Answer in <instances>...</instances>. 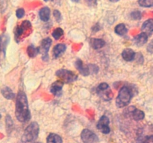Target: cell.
I'll return each mask as SVG.
<instances>
[{"label":"cell","instance_id":"1","mask_svg":"<svg viewBox=\"0 0 153 143\" xmlns=\"http://www.w3.org/2000/svg\"><path fill=\"white\" fill-rule=\"evenodd\" d=\"M15 116L19 122L25 123L31 118L27 95L23 91L18 92L15 105Z\"/></svg>","mask_w":153,"mask_h":143},{"label":"cell","instance_id":"2","mask_svg":"<svg viewBox=\"0 0 153 143\" xmlns=\"http://www.w3.org/2000/svg\"><path fill=\"white\" fill-rule=\"evenodd\" d=\"M40 127L37 122H32L24 130L21 138L22 143H34L39 135Z\"/></svg>","mask_w":153,"mask_h":143},{"label":"cell","instance_id":"3","mask_svg":"<svg viewBox=\"0 0 153 143\" xmlns=\"http://www.w3.org/2000/svg\"><path fill=\"white\" fill-rule=\"evenodd\" d=\"M132 98V90L129 86H123L119 91L116 98V106L118 108H123L130 104Z\"/></svg>","mask_w":153,"mask_h":143},{"label":"cell","instance_id":"4","mask_svg":"<svg viewBox=\"0 0 153 143\" xmlns=\"http://www.w3.org/2000/svg\"><path fill=\"white\" fill-rule=\"evenodd\" d=\"M55 74L57 77L61 79V81L65 83H71L76 81L78 79V75L76 73L70 70L64 69L58 70Z\"/></svg>","mask_w":153,"mask_h":143},{"label":"cell","instance_id":"5","mask_svg":"<svg viewBox=\"0 0 153 143\" xmlns=\"http://www.w3.org/2000/svg\"><path fill=\"white\" fill-rule=\"evenodd\" d=\"M97 93L105 101H110L113 98V92L107 83H101L97 88Z\"/></svg>","mask_w":153,"mask_h":143},{"label":"cell","instance_id":"6","mask_svg":"<svg viewBox=\"0 0 153 143\" xmlns=\"http://www.w3.org/2000/svg\"><path fill=\"white\" fill-rule=\"evenodd\" d=\"M81 139L83 143H98L99 138L95 133L89 129H84L81 133Z\"/></svg>","mask_w":153,"mask_h":143},{"label":"cell","instance_id":"7","mask_svg":"<svg viewBox=\"0 0 153 143\" xmlns=\"http://www.w3.org/2000/svg\"><path fill=\"white\" fill-rule=\"evenodd\" d=\"M52 40L49 37H46L42 40L40 43V50L42 54V59L43 61H47L49 60V50L52 45Z\"/></svg>","mask_w":153,"mask_h":143},{"label":"cell","instance_id":"8","mask_svg":"<svg viewBox=\"0 0 153 143\" xmlns=\"http://www.w3.org/2000/svg\"><path fill=\"white\" fill-rule=\"evenodd\" d=\"M110 120L108 117L106 116H102L100 119L99 122H97V129L101 131L104 134H108L111 132L110 126Z\"/></svg>","mask_w":153,"mask_h":143},{"label":"cell","instance_id":"9","mask_svg":"<svg viewBox=\"0 0 153 143\" xmlns=\"http://www.w3.org/2000/svg\"><path fill=\"white\" fill-rule=\"evenodd\" d=\"M31 24L29 21L25 20L21 23V25H17L14 30V35L15 38H16V41L19 40L21 36L24 34L26 31L31 29Z\"/></svg>","mask_w":153,"mask_h":143},{"label":"cell","instance_id":"10","mask_svg":"<svg viewBox=\"0 0 153 143\" xmlns=\"http://www.w3.org/2000/svg\"><path fill=\"white\" fill-rule=\"evenodd\" d=\"M10 37L7 34H1L0 36V60L4 59L6 54V49L9 43Z\"/></svg>","mask_w":153,"mask_h":143},{"label":"cell","instance_id":"11","mask_svg":"<svg viewBox=\"0 0 153 143\" xmlns=\"http://www.w3.org/2000/svg\"><path fill=\"white\" fill-rule=\"evenodd\" d=\"M75 66H76V69H77L83 76H88L91 74L88 65L85 66V64H84V63L82 62V60H76V61L75 62Z\"/></svg>","mask_w":153,"mask_h":143},{"label":"cell","instance_id":"12","mask_svg":"<svg viewBox=\"0 0 153 143\" xmlns=\"http://www.w3.org/2000/svg\"><path fill=\"white\" fill-rule=\"evenodd\" d=\"M64 82L61 80L55 81L52 84L50 87V92L55 96H61L62 94V89L64 86Z\"/></svg>","mask_w":153,"mask_h":143},{"label":"cell","instance_id":"13","mask_svg":"<svg viewBox=\"0 0 153 143\" xmlns=\"http://www.w3.org/2000/svg\"><path fill=\"white\" fill-rule=\"evenodd\" d=\"M129 111L131 114V117L134 121H141L145 118L144 112L137 109L134 106L129 107Z\"/></svg>","mask_w":153,"mask_h":143},{"label":"cell","instance_id":"14","mask_svg":"<svg viewBox=\"0 0 153 143\" xmlns=\"http://www.w3.org/2000/svg\"><path fill=\"white\" fill-rule=\"evenodd\" d=\"M66 50H67V46H66L65 44H63V43H58V44L55 45L53 48V51H52L54 57L55 58L59 57L60 56H61V55L65 52Z\"/></svg>","mask_w":153,"mask_h":143},{"label":"cell","instance_id":"15","mask_svg":"<svg viewBox=\"0 0 153 143\" xmlns=\"http://www.w3.org/2000/svg\"><path fill=\"white\" fill-rule=\"evenodd\" d=\"M148 41V34L145 32H142L134 37V44L137 46H142L146 43Z\"/></svg>","mask_w":153,"mask_h":143},{"label":"cell","instance_id":"16","mask_svg":"<svg viewBox=\"0 0 153 143\" xmlns=\"http://www.w3.org/2000/svg\"><path fill=\"white\" fill-rule=\"evenodd\" d=\"M122 57L126 61H132L135 59L136 53L131 49H126L123 51Z\"/></svg>","mask_w":153,"mask_h":143},{"label":"cell","instance_id":"17","mask_svg":"<svg viewBox=\"0 0 153 143\" xmlns=\"http://www.w3.org/2000/svg\"><path fill=\"white\" fill-rule=\"evenodd\" d=\"M51 15V10L49 7H43L39 11V16L40 19H41L43 22H47L49 20Z\"/></svg>","mask_w":153,"mask_h":143},{"label":"cell","instance_id":"18","mask_svg":"<svg viewBox=\"0 0 153 143\" xmlns=\"http://www.w3.org/2000/svg\"><path fill=\"white\" fill-rule=\"evenodd\" d=\"M105 41L102 39L92 38L90 40V45L94 49H100L105 46Z\"/></svg>","mask_w":153,"mask_h":143},{"label":"cell","instance_id":"19","mask_svg":"<svg viewBox=\"0 0 153 143\" xmlns=\"http://www.w3.org/2000/svg\"><path fill=\"white\" fill-rule=\"evenodd\" d=\"M1 93L4 98H5L7 100H13L16 96L13 91H12V89L10 87L6 86H2L1 88Z\"/></svg>","mask_w":153,"mask_h":143},{"label":"cell","instance_id":"20","mask_svg":"<svg viewBox=\"0 0 153 143\" xmlns=\"http://www.w3.org/2000/svg\"><path fill=\"white\" fill-rule=\"evenodd\" d=\"M143 32L146 34H152L153 32V19H149L145 21L141 27Z\"/></svg>","mask_w":153,"mask_h":143},{"label":"cell","instance_id":"21","mask_svg":"<svg viewBox=\"0 0 153 143\" xmlns=\"http://www.w3.org/2000/svg\"><path fill=\"white\" fill-rule=\"evenodd\" d=\"M46 143H63V140L61 136L52 133L46 138Z\"/></svg>","mask_w":153,"mask_h":143},{"label":"cell","instance_id":"22","mask_svg":"<svg viewBox=\"0 0 153 143\" xmlns=\"http://www.w3.org/2000/svg\"><path fill=\"white\" fill-rule=\"evenodd\" d=\"M40 53V47H34V46L31 45V46H28V48H27V54H28L29 57H35Z\"/></svg>","mask_w":153,"mask_h":143},{"label":"cell","instance_id":"23","mask_svg":"<svg viewBox=\"0 0 153 143\" xmlns=\"http://www.w3.org/2000/svg\"><path fill=\"white\" fill-rule=\"evenodd\" d=\"M114 31L117 35L123 36L126 34L128 30H127V28L125 24L120 23L117 25H116V27L114 28Z\"/></svg>","mask_w":153,"mask_h":143},{"label":"cell","instance_id":"24","mask_svg":"<svg viewBox=\"0 0 153 143\" xmlns=\"http://www.w3.org/2000/svg\"><path fill=\"white\" fill-rule=\"evenodd\" d=\"M64 30L61 28H57L52 31V37L55 39V40H59L62 37V36L64 35Z\"/></svg>","mask_w":153,"mask_h":143},{"label":"cell","instance_id":"25","mask_svg":"<svg viewBox=\"0 0 153 143\" xmlns=\"http://www.w3.org/2000/svg\"><path fill=\"white\" fill-rule=\"evenodd\" d=\"M5 124H6V129H7V133L11 132L12 128L13 127V122L12 120L11 117L9 115H7L5 118Z\"/></svg>","mask_w":153,"mask_h":143},{"label":"cell","instance_id":"26","mask_svg":"<svg viewBox=\"0 0 153 143\" xmlns=\"http://www.w3.org/2000/svg\"><path fill=\"white\" fill-rule=\"evenodd\" d=\"M139 5L143 7H153V0H138Z\"/></svg>","mask_w":153,"mask_h":143},{"label":"cell","instance_id":"27","mask_svg":"<svg viewBox=\"0 0 153 143\" xmlns=\"http://www.w3.org/2000/svg\"><path fill=\"white\" fill-rule=\"evenodd\" d=\"M130 16H131V19H134V20H138V19H141V12L139 11V10H134V11L131 12V13H130Z\"/></svg>","mask_w":153,"mask_h":143},{"label":"cell","instance_id":"28","mask_svg":"<svg viewBox=\"0 0 153 143\" xmlns=\"http://www.w3.org/2000/svg\"><path fill=\"white\" fill-rule=\"evenodd\" d=\"M53 16L55 19V20L58 22H61L62 19V15H61V12L58 10H53Z\"/></svg>","mask_w":153,"mask_h":143},{"label":"cell","instance_id":"29","mask_svg":"<svg viewBox=\"0 0 153 143\" xmlns=\"http://www.w3.org/2000/svg\"><path fill=\"white\" fill-rule=\"evenodd\" d=\"M90 69V72L91 74H97L99 72V67L97 65H94V64H90L88 65Z\"/></svg>","mask_w":153,"mask_h":143},{"label":"cell","instance_id":"30","mask_svg":"<svg viewBox=\"0 0 153 143\" xmlns=\"http://www.w3.org/2000/svg\"><path fill=\"white\" fill-rule=\"evenodd\" d=\"M16 16L18 19H21L25 16V10L23 8H19L16 10Z\"/></svg>","mask_w":153,"mask_h":143},{"label":"cell","instance_id":"31","mask_svg":"<svg viewBox=\"0 0 153 143\" xmlns=\"http://www.w3.org/2000/svg\"><path fill=\"white\" fill-rule=\"evenodd\" d=\"M141 143H153V136H145L142 140Z\"/></svg>","mask_w":153,"mask_h":143},{"label":"cell","instance_id":"32","mask_svg":"<svg viewBox=\"0 0 153 143\" xmlns=\"http://www.w3.org/2000/svg\"><path fill=\"white\" fill-rule=\"evenodd\" d=\"M146 50L149 53L153 54V40H151L150 43H149V45L147 46V48H146Z\"/></svg>","mask_w":153,"mask_h":143},{"label":"cell","instance_id":"33","mask_svg":"<svg viewBox=\"0 0 153 143\" xmlns=\"http://www.w3.org/2000/svg\"><path fill=\"white\" fill-rule=\"evenodd\" d=\"M137 55H138V57H137V62H138L139 63L142 64L143 63V56L140 53L137 54Z\"/></svg>","mask_w":153,"mask_h":143},{"label":"cell","instance_id":"34","mask_svg":"<svg viewBox=\"0 0 153 143\" xmlns=\"http://www.w3.org/2000/svg\"><path fill=\"white\" fill-rule=\"evenodd\" d=\"M100 25H99L98 23L97 24H96L95 25H94V28H93V31H95V32H97V31H100Z\"/></svg>","mask_w":153,"mask_h":143},{"label":"cell","instance_id":"35","mask_svg":"<svg viewBox=\"0 0 153 143\" xmlns=\"http://www.w3.org/2000/svg\"><path fill=\"white\" fill-rule=\"evenodd\" d=\"M88 4H97V0H86Z\"/></svg>","mask_w":153,"mask_h":143},{"label":"cell","instance_id":"36","mask_svg":"<svg viewBox=\"0 0 153 143\" xmlns=\"http://www.w3.org/2000/svg\"><path fill=\"white\" fill-rule=\"evenodd\" d=\"M111 2H117L118 1H120V0H110Z\"/></svg>","mask_w":153,"mask_h":143},{"label":"cell","instance_id":"37","mask_svg":"<svg viewBox=\"0 0 153 143\" xmlns=\"http://www.w3.org/2000/svg\"><path fill=\"white\" fill-rule=\"evenodd\" d=\"M72 1H73V2H79V1H80V0H71Z\"/></svg>","mask_w":153,"mask_h":143},{"label":"cell","instance_id":"38","mask_svg":"<svg viewBox=\"0 0 153 143\" xmlns=\"http://www.w3.org/2000/svg\"><path fill=\"white\" fill-rule=\"evenodd\" d=\"M45 1H49V0H44Z\"/></svg>","mask_w":153,"mask_h":143},{"label":"cell","instance_id":"39","mask_svg":"<svg viewBox=\"0 0 153 143\" xmlns=\"http://www.w3.org/2000/svg\"><path fill=\"white\" fill-rule=\"evenodd\" d=\"M1 114H0V119H1Z\"/></svg>","mask_w":153,"mask_h":143},{"label":"cell","instance_id":"40","mask_svg":"<svg viewBox=\"0 0 153 143\" xmlns=\"http://www.w3.org/2000/svg\"><path fill=\"white\" fill-rule=\"evenodd\" d=\"M34 143H40V142H34Z\"/></svg>","mask_w":153,"mask_h":143}]
</instances>
